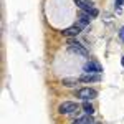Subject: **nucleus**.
Segmentation results:
<instances>
[{"mask_svg":"<svg viewBox=\"0 0 124 124\" xmlns=\"http://www.w3.org/2000/svg\"><path fill=\"white\" fill-rule=\"evenodd\" d=\"M68 50H70L71 53L79 55V56H88V55H89L88 50H86L79 41H76V40H70V41H68Z\"/></svg>","mask_w":124,"mask_h":124,"instance_id":"nucleus-1","label":"nucleus"},{"mask_svg":"<svg viewBox=\"0 0 124 124\" xmlns=\"http://www.w3.org/2000/svg\"><path fill=\"white\" fill-rule=\"evenodd\" d=\"M83 71H85V73H89V75H101V73H103V66H101L98 61H94V60H89V61L85 63Z\"/></svg>","mask_w":124,"mask_h":124,"instance_id":"nucleus-2","label":"nucleus"},{"mask_svg":"<svg viewBox=\"0 0 124 124\" xmlns=\"http://www.w3.org/2000/svg\"><path fill=\"white\" fill-rule=\"evenodd\" d=\"M98 96V91L93 89V88H81L76 91V98L83 99V101H89V99H94Z\"/></svg>","mask_w":124,"mask_h":124,"instance_id":"nucleus-3","label":"nucleus"},{"mask_svg":"<svg viewBox=\"0 0 124 124\" xmlns=\"http://www.w3.org/2000/svg\"><path fill=\"white\" fill-rule=\"evenodd\" d=\"M75 111H78V104L73 101H65L58 106V113L60 114H75Z\"/></svg>","mask_w":124,"mask_h":124,"instance_id":"nucleus-4","label":"nucleus"},{"mask_svg":"<svg viewBox=\"0 0 124 124\" xmlns=\"http://www.w3.org/2000/svg\"><path fill=\"white\" fill-rule=\"evenodd\" d=\"M75 2V5H76L78 8L81 10V12H91V10L94 8V3L91 2V0H73Z\"/></svg>","mask_w":124,"mask_h":124,"instance_id":"nucleus-5","label":"nucleus"},{"mask_svg":"<svg viewBox=\"0 0 124 124\" xmlns=\"http://www.w3.org/2000/svg\"><path fill=\"white\" fill-rule=\"evenodd\" d=\"M81 83H98L101 81V75H89V73H85L83 76L79 78Z\"/></svg>","mask_w":124,"mask_h":124,"instance_id":"nucleus-6","label":"nucleus"},{"mask_svg":"<svg viewBox=\"0 0 124 124\" xmlns=\"http://www.w3.org/2000/svg\"><path fill=\"white\" fill-rule=\"evenodd\" d=\"M89 22H91V17H89V13L88 12H81L79 15H78V27H86V25H89Z\"/></svg>","mask_w":124,"mask_h":124,"instance_id":"nucleus-7","label":"nucleus"},{"mask_svg":"<svg viewBox=\"0 0 124 124\" xmlns=\"http://www.w3.org/2000/svg\"><path fill=\"white\" fill-rule=\"evenodd\" d=\"M81 27H78V25H73V27H70V28L63 30V35H66V37H78L79 33H81Z\"/></svg>","mask_w":124,"mask_h":124,"instance_id":"nucleus-8","label":"nucleus"},{"mask_svg":"<svg viewBox=\"0 0 124 124\" xmlns=\"http://www.w3.org/2000/svg\"><path fill=\"white\" fill-rule=\"evenodd\" d=\"M73 124H94V121H93V117H91V116H81V117H78L76 121H75V123Z\"/></svg>","mask_w":124,"mask_h":124,"instance_id":"nucleus-9","label":"nucleus"},{"mask_svg":"<svg viewBox=\"0 0 124 124\" xmlns=\"http://www.w3.org/2000/svg\"><path fill=\"white\" fill-rule=\"evenodd\" d=\"M83 111H85L88 116H93V113H94V108L89 104L88 101H85V103H83Z\"/></svg>","mask_w":124,"mask_h":124,"instance_id":"nucleus-10","label":"nucleus"},{"mask_svg":"<svg viewBox=\"0 0 124 124\" xmlns=\"http://www.w3.org/2000/svg\"><path fill=\"white\" fill-rule=\"evenodd\" d=\"M78 81H79V79H70V78H65L61 83H63L65 86H68V88H75V86L78 85Z\"/></svg>","mask_w":124,"mask_h":124,"instance_id":"nucleus-11","label":"nucleus"},{"mask_svg":"<svg viewBox=\"0 0 124 124\" xmlns=\"http://www.w3.org/2000/svg\"><path fill=\"white\" fill-rule=\"evenodd\" d=\"M123 3H124V0H116V10H117V12L121 10V5H123Z\"/></svg>","mask_w":124,"mask_h":124,"instance_id":"nucleus-12","label":"nucleus"},{"mask_svg":"<svg viewBox=\"0 0 124 124\" xmlns=\"http://www.w3.org/2000/svg\"><path fill=\"white\" fill-rule=\"evenodd\" d=\"M89 17H91V18H94V17H98V10H96V8H93L91 12H89Z\"/></svg>","mask_w":124,"mask_h":124,"instance_id":"nucleus-13","label":"nucleus"},{"mask_svg":"<svg viewBox=\"0 0 124 124\" xmlns=\"http://www.w3.org/2000/svg\"><path fill=\"white\" fill-rule=\"evenodd\" d=\"M119 37H121V38L124 40V27H123V28H121V31H119Z\"/></svg>","mask_w":124,"mask_h":124,"instance_id":"nucleus-14","label":"nucleus"},{"mask_svg":"<svg viewBox=\"0 0 124 124\" xmlns=\"http://www.w3.org/2000/svg\"><path fill=\"white\" fill-rule=\"evenodd\" d=\"M121 65H123V66H124V56L121 58Z\"/></svg>","mask_w":124,"mask_h":124,"instance_id":"nucleus-15","label":"nucleus"},{"mask_svg":"<svg viewBox=\"0 0 124 124\" xmlns=\"http://www.w3.org/2000/svg\"><path fill=\"white\" fill-rule=\"evenodd\" d=\"M94 124H96V123H94Z\"/></svg>","mask_w":124,"mask_h":124,"instance_id":"nucleus-16","label":"nucleus"}]
</instances>
